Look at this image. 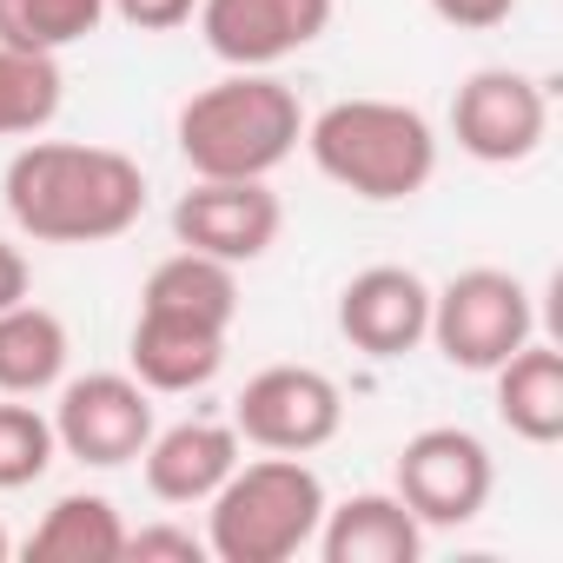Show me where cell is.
<instances>
[{
    "instance_id": "cell-1",
    "label": "cell",
    "mask_w": 563,
    "mask_h": 563,
    "mask_svg": "<svg viewBox=\"0 0 563 563\" xmlns=\"http://www.w3.org/2000/svg\"><path fill=\"white\" fill-rule=\"evenodd\" d=\"M8 212L41 245H107L140 225L146 212V173L120 146H80V140H34L8 159Z\"/></svg>"
},
{
    "instance_id": "cell-2",
    "label": "cell",
    "mask_w": 563,
    "mask_h": 563,
    "mask_svg": "<svg viewBox=\"0 0 563 563\" xmlns=\"http://www.w3.org/2000/svg\"><path fill=\"white\" fill-rule=\"evenodd\" d=\"M306 140L299 93L272 74H225L179 107V153L199 179H265Z\"/></svg>"
},
{
    "instance_id": "cell-3",
    "label": "cell",
    "mask_w": 563,
    "mask_h": 563,
    "mask_svg": "<svg viewBox=\"0 0 563 563\" xmlns=\"http://www.w3.org/2000/svg\"><path fill=\"white\" fill-rule=\"evenodd\" d=\"M306 146L332 186L372 206H398L438 173V133L405 100H339L306 126Z\"/></svg>"
},
{
    "instance_id": "cell-4",
    "label": "cell",
    "mask_w": 563,
    "mask_h": 563,
    "mask_svg": "<svg viewBox=\"0 0 563 563\" xmlns=\"http://www.w3.org/2000/svg\"><path fill=\"white\" fill-rule=\"evenodd\" d=\"M206 504H212L206 510V550L219 563H286L325 523L319 471L306 457H286V451L239 464Z\"/></svg>"
},
{
    "instance_id": "cell-5",
    "label": "cell",
    "mask_w": 563,
    "mask_h": 563,
    "mask_svg": "<svg viewBox=\"0 0 563 563\" xmlns=\"http://www.w3.org/2000/svg\"><path fill=\"white\" fill-rule=\"evenodd\" d=\"M530 325H537V306L523 292V278L497 272V265H471L444 292H431V332L424 339L444 352V365L490 378L517 345H530Z\"/></svg>"
},
{
    "instance_id": "cell-6",
    "label": "cell",
    "mask_w": 563,
    "mask_h": 563,
    "mask_svg": "<svg viewBox=\"0 0 563 563\" xmlns=\"http://www.w3.org/2000/svg\"><path fill=\"white\" fill-rule=\"evenodd\" d=\"M490 451L464 424H431L398 451V497L424 530H457L490 504Z\"/></svg>"
},
{
    "instance_id": "cell-7",
    "label": "cell",
    "mask_w": 563,
    "mask_h": 563,
    "mask_svg": "<svg viewBox=\"0 0 563 563\" xmlns=\"http://www.w3.org/2000/svg\"><path fill=\"white\" fill-rule=\"evenodd\" d=\"M339 424H345V391L312 365H272L232 405V431L245 444L286 451V457H306V451L332 444Z\"/></svg>"
},
{
    "instance_id": "cell-8",
    "label": "cell",
    "mask_w": 563,
    "mask_h": 563,
    "mask_svg": "<svg viewBox=\"0 0 563 563\" xmlns=\"http://www.w3.org/2000/svg\"><path fill=\"white\" fill-rule=\"evenodd\" d=\"M54 438L67 457H80L93 471H120L153 438V391L126 372H87V378L60 385Z\"/></svg>"
},
{
    "instance_id": "cell-9",
    "label": "cell",
    "mask_w": 563,
    "mask_h": 563,
    "mask_svg": "<svg viewBox=\"0 0 563 563\" xmlns=\"http://www.w3.org/2000/svg\"><path fill=\"white\" fill-rule=\"evenodd\" d=\"M451 133H457V146H464L471 159H484V166H517V159H530V153L543 146V133H550V100H543V87H537L530 74H517V67H484V74H471V80L457 87V100H451Z\"/></svg>"
},
{
    "instance_id": "cell-10",
    "label": "cell",
    "mask_w": 563,
    "mask_h": 563,
    "mask_svg": "<svg viewBox=\"0 0 563 563\" xmlns=\"http://www.w3.org/2000/svg\"><path fill=\"white\" fill-rule=\"evenodd\" d=\"M332 27V0H199L206 47L239 74H272Z\"/></svg>"
},
{
    "instance_id": "cell-11",
    "label": "cell",
    "mask_w": 563,
    "mask_h": 563,
    "mask_svg": "<svg viewBox=\"0 0 563 563\" xmlns=\"http://www.w3.org/2000/svg\"><path fill=\"white\" fill-rule=\"evenodd\" d=\"M278 225H286V206L265 179H199L192 192H179L173 206V232L179 245L225 258V265H252L278 245Z\"/></svg>"
},
{
    "instance_id": "cell-12",
    "label": "cell",
    "mask_w": 563,
    "mask_h": 563,
    "mask_svg": "<svg viewBox=\"0 0 563 563\" xmlns=\"http://www.w3.org/2000/svg\"><path fill=\"white\" fill-rule=\"evenodd\" d=\"M339 332L365 358H405L431 332V286L411 265H365L339 292Z\"/></svg>"
},
{
    "instance_id": "cell-13",
    "label": "cell",
    "mask_w": 563,
    "mask_h": 563,
    "mask_svg": "<svg viewBox=\"0 0 563 563\" xmlns=\"http://www.w3.org/2000/svg\"><path fill=\"white\" fill-rule=\"evenodd\" d=\"M146 490L159 504H206L239 471V431L219 418H186L173 431L146 438Z\"/></svg>"
},
{
    "instance_id": "cell-14",
    "label": "cell",
    "mask_w": 563,
    "mask_h": 563,
    "mask_svg": "<svg viewBox=\"0 0 563 563\" xmlns=\"http://www.w3.org/2000/svg\"><path fill=\"white\" fill-rule=\"evenodd\" d=\"M126 358H133V378L146 391H199L225 365V332L199 325V319H173V312H146L140 306Z\"/></svg>"
},
{
    "instance_id": "cell-15",
    "label": "cell",
    "mask_w": 563,
    "mask_h": 563,
    "mask_svg": "<svg viewBox=\"0 0 563 563\" xmlns=\"http://www.w3.org/2000/svg\"><path fill=\"white\" fill-rule=\"evenodd\" d=\"M312 543L325 550V563H418L424 523L405 510L398 490H365V497H345L339 510L325 504V523Z\"/></svg>"
},
{
    "instance_id": "cell-16",
    "label": "cell",
    "mask_w": 563,
    "mask_h": 563,
    "mask_svg": "<svg viewBox=\"0 0 563 563\" xmlns=\"http://www.w3.org/2000/svg\"><path fill=\"white\" fill-rule=\"evenodd\" d=\"M497 418L523 444H556L563 438V352L556 345H517L497 372Z\"/></svg>"
},
{
    "instance_id": "cell-17",
    "label": "cell",
    "mask_w": 563,
    "mask_h": 563,
    "mask_svg": "<svg viewBox=\"0 0 563 563\" xmlns=\"http://www.w3.org/2000/svg\"><path fill=\"white\" fill-rule=\"evenodd\" d=\"M232 272H239V265L179 245L173 258L153 265L140 306H146V312H173V319H199V325L232 332V319H239V278H232Z\"/></svg>"
},
{
    "instance_id": "cell-18",
    "label": "cell",
    "mask_w": 563,
    "mask_h": 563,
    "mask_svg": "<svg viewBox=\"0 0 563 563\" xmlns=\"http://www.w3.org/2000/svg\"><path fill=\"white\" fill-rule=\"evenodd\" d=\"M67 325L47 306H8L0 312V391L8 398H41L67 378Z\"/></svg>"
},
{
    "instance_id": "cell-19",
    "label": "cell",
    "mask_w": 563,
    "mask_h": 563,
    "mask_svg": "<svg viewBox=\"0 0 563 563\" xmlns=\"http://www.w3.org/2000/svg\"><path fill=\"white\" fill-rule=\"evenodd\" d=\"M27 556H41V563H113V556H126V523L107 497L74 490L41 517V530L27 537Z\"/></svg>"
},
{
    "instance_id": "cell-20",
    "label": "cell",
    "mask_w": 563,
    "mask_h": 563,
    "mask_svg": "<svg viewBox=\"0 0 563 563\" xmlns=\"http://www.w3.org/2000/svg\"><path fill=\"white\" fill-rule=\"evenodd\" d=\"M60 54H27L0 41V140H27L60 113Z\"/></svg>"
},
{
    "instance_id": "cell-21",
    "label": "cell",
    "mask_w": 563,
    "mask_h": 563,
    "mask_svg": "<svg viewBox=\"0 0 563 563\" xmlns=\"http://www.w3.org/2000/svg\"><path fill=\"white\" fill-rule=\"evenodd\" d=\"M107 21V0H0V41L27 54H60Z\"/></svg>"
},
{
    "instance_id": "cell-22",
    "label": "cell",
    "mask_w": 563,
    "mask_h": 563,
    "mask_svg": "<svg viewBox=\"0 0 563 563\" xmlns=\"http://www.w3.org/2000/svg\"><path fill=\"white\" fill-rule=\"evenodd\" d=\"M60 438L54 418H41L34 405H0V490H21L34 477H47Z\"/></svg>"
},
{
    "instance_id": "cell-23",
    "label": "cell",
    "mask_w": 563,
    "mask_h": 563,
    "mask_svg": "<svg viewBox=\"0 0 563 563\" xmlns=\"http://www.w3.org/2000/svg\"><path fill=\"white\" fill-rule=\"evenodd\" d=\"M126 556H179V563H199V556H212L206 550V537H192V530H179V523H153V530H126Z\"/></svg>"
},
{
    "instance_id": "cell-24",
    "label": "cell",
    "mask_w": 563,
    "mask_h": 563,
    "mask_svg": "<svg viewBox=\"0 0 563 563\" xmlns=\"http://www.w3.org/2000/svg\"><path fill=\"white\" fill-rule=\"evenodd\" d=\"M107 8L140 34H173V27H186L199 14V0H107Z\"/></svg>"
},
{
    "instance_id": "cell-25",
    "label": "cell",
    "mask_w": 563,
    "mask_h": 563,
    "mask_svg": "<svg viewBox=\"0 0 563 563\" xmlns=\"http://www.w3.org/2000/svg\"><path fill=\"white\" fill-rule=\"evenodd\" d=\"M431 14L444 27H464V34H490L517 14V0H431Z\"/></svg>"
},
{
    "instance_id": "cell-26",
    "label": "cell",
    "mask_w": 563,
    "mask_h": 563,
    "mask_svg": "<svg viewBox=\"0 0 563 563\" xmlns=\"http://www.w3.org/2000/svg\"><path fill=\"white\" fill-rule=\"evenodd\" d=\"M21 299H27V258H21V245L0 239V312L21 306Z\"/></svg>"
},
{
    "instance_id": "cell-27",
    "label": "cell",
    "mask_w": 563,
    "mask_h": 563,
    "mask_svg": "<svg viewBox=\"0 0 563 563\" xmlns=\"http://www.w3.org/2000/svg\"><path fill=\"white\" fill-rule=\"evenodd\" d=\"M8 550H14V543H8V530H0V563H8Z\"/></svg>"
}]
</instances>
